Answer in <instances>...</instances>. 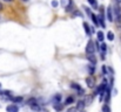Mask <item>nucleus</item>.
<instances>
[{"label":"nucleus","mask_w":121,"mask_h":112,"mask_svg":"<svg viewBox=\"0 0 121 112\" xmlns=\"http://www.w3.org/2000/svg\"><path fill=\"white\" fill-rule=\"evenodd\" d=\"M120 37H121V35H120Z\"/></svg>","instance_id":"nucleus-36"},{"label":"nucleus","mask_w":121,"mask_h":112,"mask_svg":"<svg viewBox=\"0 0 121 112\" xmlns=\"http://www.w3.org/2000/svg\"><path fill=\"white\" fill-rule=\"evenodd\" d=\"M72 11H73V2L66 8V12H67V13H68V12H72Z\"/></svg>","instance_id":"nucleus-25"},{"label":"nucleus","mask_w":121,"mask_h":112,"mask_svg":"<svg viewBox=\"0 0 121 112\" xmlns=\"http://www.w3.org/2000/svg\"><path fill=\"white\" fill-rule=\"evenodd\" d=\"M66 112H79V111H78V109H77V106H75V108H69Z\"/></svg>","instance_id":"nucleus-26"},{"label":"nucleus","mask_w":121,"mask_h":112,"mask_svg":"<svg viewBox=\"0 0 121 112\" xmlns=\"http://www.w3.org/2000/svg\"><path fill=\"white\" fill-rule=\"evenodd\" d=\"M98 18H99V22H100V26H101L102 28H105V27H106V23H105V15H104V11H102V9H101L100 14L98 15Z\"/></svg>","instance_id":"nucleus-5"},{"label":"nucleus","mask_w":121,"mask_h":112,"mask_svg":"<svg viewBox=\"0 0 121 112\" xmlns=\"http://www.w3.org/2000/svg\"><path fill=\"white\" fill-rule=\"evenodd\" d=\"M22 99H24V98H22L21 96H18V97H12V99H11V100H12L13 103H21V102H22Z\"/></svg>","instance_id":"nucleus-17"},{"label":"nucleus","mask_w":121,"mask_h":112,"mask_svg":"<svg viewBox=\"0 0 121 112\" xmlns=\"http://www.w3.org/2000/svg\"><path fill=\"white\" fill-rule=\"evenodd\" d=\"M106 14H107V19L109 22H113L114 21V15H113V9L111 6L107 7V11H106Z\"/></svg>","instance_id":"nucleus-4"},{"label":"nucleus","mask_w":121,"mask_h":112,"mask_svg":"<svg viewBox=\"0 0 121 112\" xmlns=\"http://www.w3.org/2000/svg\"><path fill=\"white\" fill-rule=\"evenodd\" d=\"M94 43H95V49H96V50L99 51V50H100V46H99V43H98V41H95Z\"/></svg>","instance_id":"nucleus-30"},{"label":"nucleus","mask_w":121,"mask_h":112,"mask_svg":"<svg viewBox=\"0 0 121 112\" xmlns=\"http://www.w3.org/2000/svg\"><path fill=\"white\" fill-rule=\"evenodd\" d=\"M6 111L7 112H19V108L17 105H14V104H11V105H8L6 108Z\"/></svg>","instance_id":"nucleus-9"},{"label":"nucleus","mask_w":121,"mask_h":112,"mask_svg":"<svg viewBox=\"0 0 121 112\" xmlns=\"http://www.w3.org/2000/svg\"><path fill=\"white\" fill-rule=\"evenodd\" d=\"M95 50H96V49H95V43H94L92 40H89V41L87 42V46H86V53H87V54H94Z\"/></svg>","instance_id":"nucleus-1"},{"label":"nucleus","mask_w":121,"mask_h":112,"mask_svg":"<svg viewBox=\"0 0 121 112\" xmlns=\"http://www.w3.org/2000/svg\"><path fill=\"white\" fill-rule=\"evenodd\" d=\"M37 103H38V100H37L35 98H30V99L27 100L28 106H32V105H34V104H37Z\"/></svg>","instance_id":"nucleus-19"},{"label":"nucleus","mask_w":121,"mask_h":112,"mask_svg":"<svg viewBox=\"0 0 121 112\" xmlns=\"http://www.w3.org/2000/svg\"><path fill=\"white\" fill-rule=\"evenodd\" d=\"M0 11H2V4L0 2Z\"/></svg>","instance_id":"nucleus-32"},{"label":"nucleus","mask_w":121,"mask_h":112,"mask_svg":"<svg viewBox=\"0 0 121 112\" xmlns=\"http://www.w3.org/2000/svg\"><path fill=\"white\" fill-rule=\"evenodd\" d=\"M83 8H85V11H86V13H87V14H88L89 16H91V15L93 14V13L91 12V8H88V7H83Z\"/></svg>","instance_id":"nucleus-27"},{"label":"nucleus","mask_w":121,"mask_h":112,"mask_svg":"<svg viewBox=\"0 0 121 112\" xmlns=\"http://www.w3.org/2000/svg\"><path fill=\"white\" fill-rule=\"evenodd\" d=\"M94 67H95V66H94V64H92V63L88 66V71H89V74H91V75L94 74V69H95Z\"/></svg>","instance_id":"nucleus-20"},{"label":"nucleus","mask_w":121,"mask_h":112,"mask_svg":"<svg viewBox=\"0 0 121 112\" xmlns=\"http://www.w3.org/2000/svg\"><path fill=\"white\" fill-rule=\"evenodd\" d=\"M107 39H108L109 41H113V40H114V34H113V32H108V33H107Z\"/></svg>","instance_id":"nucleus-23"},{"label":"nucleus","mask_w":121,"mask_h":112,"mask_svg":"<svg viewBox=\"0 0 121 112\" xmlns=\"http://www.w3.org/2000/svg\"><path fill=\"white\" fill-rule=\"evenodd\" d=\"M4 1H6V2H11L12 0H4Z\"/></svg>","instance_id":"nucleus-33"},{"label":"nucleus","mask_w":121,"mask_h":112,"mask_svg":"<svg viewBox=\"0 0 121 112\" xmlns=\"http://www.w3.org/2000/svg\"><path fill=\"white\" fill-rule=\"evenodd\" d=\"M77 15H78V16H81V13L79 11H75V12L73 13V16H77Z\"/></svg>","instance_id":"nucleus-29"},{"label":"nucleus","mask_w":121,"mask_h":112,"mask_svg":"<svg viewBox=\"0 0 121 112\" xmlns=\"http://www.w3.org/2000/svg\"><path fill=\"white\" fill-rule=\"evenodd\" d=\"M71 86H72V89H75L77 91H79V95H83V92H85V91H83V89L81 88L79 84H77V83H72V84H71Z\"/></svg>","instance_id":"nucleus-7"},{"label":"nucleus","mask_w":121,"mask_h":112,"mask_svg":"<svg viewBox=\"0 0 121 112\" xmlns=\"http://www.w3.org/2000/svg\"><path fill=\"white\" fill-rule=\"evenodd\" d=\"M22 1H28V0H22Z\"/></svg>","instance_id":"nucleus-35"},{"label":"nucleus","mask_w":121,"mask_h":112,"mask_svg":"<svg viewBox=\"0 0 121 112\" xmlns=\"http://www.w3.org/2000/svg\"><path fill=\"white\" fill-rule=\"evenodd\" d=\"M60 100H61V95H60V93H56V95H54V96L52 97V102H53V104L60 103Z\"/></svg>","instance_id":"nucleus-10"},{"label":"nucleus","mask_w":121,"mask_h":112,"mask_svg":"<svg viewBox=\"0 0 121 112\" xmlns=\"http://www.w3.org/2000/svg\"><path fill=\"white\" fill-rule=\"evenodd\" d=\"M52 6H53V7H56V6H58V1H56V0H53V1H52Z\"/></svg>","instance_id":"nucleus-31"},{"label":"nucleus","mask_w":121,"mask_h":112,"mask_svg":"<svg viewBox=\"0 0 121 112\" xmlns=\"http://www.w3.org/2000/svg\"><path fill=\"white\" fill-rule=\"evenodd\" d=\"M83 28H85L86 34L89 36V35H91V33H92V29H91V27L88 26V23H87V22H83Z\"/></svg>","instance_id":"nucleus-13"},{"label":"nucleus","mask_w":121,"mask_h":112,"mask_svg":"<svg viewBox=\"0 0 121 112\" xmlns=\"http://www.w3.org/2000/svg\"><path fill=\"white\" fill-rule=\"evenodd\" d=\"M91 18H92V21L94 22V25L98 27L99 25H100V22H99V18H98V15H95V14H92L91 15Z\"/></svg>","instance_id":"nucleus-12"},{"label":"nucleus","mask_w":121,"mask_h":112,"mask_svg":"<svg viewBox=\"0 0 121 112\" xmlns=\"http://www.w3.org/2000/svg\"><path fill=\"white\" fill-rule=\"evenodd\" d=\"M107 71H108V68H106V66H104V67H102V74L107 75Z\"/></svg>","instance_id":"nucleus-28"},{"label":"nucleus","mask_w":121,"mask_h":112,"mask_svg":"<svg viewBox=\"0 0 121 112\" xmlns=\"http://www.w3.org/2000/svg\"><path fill=\"white\" fill-rule=\"evenodd\" d=\"M96 36H98V41H104V39H105V35H104V33L101 32V31H99L98 33H96Z\"/></svg>","instance_id":"nucleus-18"},{"label":"nucleus","mask_w":121,"mask_h":112,"mask_svg":"<svg viewBox=\"0 0 121 112\" xmlns=\"http://www.w3.org/2000/svg\"><path fill=\"white\" fill-rule=\"evenodd\" d=\"M100 50H101V53H106L107 51V44L106 43H102L100 46Z\"/></svg>","instance_id":"nucleus-22"},{"label":"nucleus","mask_w":121,"mask_h":112,"mask_svg":"<svg viewBox=\"0 0 121 112\" xmlns=\"http://www.w3.org/2000/svg\"><path fill=\"white\" fill-rule=\"evenodd\" d=\"M53 108H54V110L56 112H60L62 109H64V105L60 104V103H56V104H53Z\"/></svg>","instance_id":"nucleus-14"},{"label":"nucleus","mask_w":121,"mask_h":112,"mask_svg":"<svg viewBox=\"0 0 121 112\" xmlns=\"http://www.w3.org/2000/svg\"><path fill=\"white\" fill-rule=\"evenodd\" d=\"M85 106H86V104H85V100H79L78 102V104H77V109H78V111H83V109H85Z\"/></svg>","instance_id":"nucleus-11"},{"label":"nucleus","mask_w":121,"mask_h":112,"mask_svg":"<svg viewBox=\"0 0 121 112\" xmlns=\"http://www.w3.org/2000/svg\"><path fill=\"white\" fill-rule=\"evenodd\" d=\"M88 2H89V4H91V5L94 7V8H98V2H96L95 0H88Z\"/></svg>","instance_id":"nucleus-24"},{"label":"nucleus","mask_w":121,"mask_h":112,"mask_svg":"<svg viewBox=\"0 0 121 112\" xmlns=\"http://www.w3.org/2000/svg\"><path fill=\"white\" fill-rule=\"evenodd\" d=\"M102 112H111V108L108 104H104L102 106Z\"/></svg>","instance_id":"nucleus-21"},{"label":"nucleus","mask_w":121,"mask_h":112,"mask_svg":"<svg viewBox=\"0 0 121 112\" xmlns=\"http://www.w3.org/2000/svg\"><path fill=\"white\" fill-rule=\"evenodd\" d=\"M113 12H114V18H115V21L118 22V23H120L121 22V11L119 7H115L114 9H113Z\"/></svg>","instance_id":"nucleus-3"},{"label":"nucleus","mask_w":121,"mask_h":112,"mask_svg":"<svg viewBox=\"0 0 121 112\" xmlns=\"http://www.w3.org/2000/svg\"><path fill=\"white\" fill-rule=\"evenodd\" d=\"M117 1H118V2H121V0H117Z\"/></svg>","instance_id":"nucleus-34"},{"label":"nucleus","mask_w":121,"mask_h":112,"mask_svg":"<svg viewBox=\"0 0 121 112\" xmlns=\"http://www.w3.org/2000/svg\"><path fill=\"white\" fill-rule=\"evenodd\" d=\"M60 4H61V6H62V7L67 8V7L72 4V0H61V1H60Z\"/></svg>","instance_id":"nucleus-15"},{"label":"nucleus","mask_w":121,"mask_h":112,"mask_svg":"<svg viewBox=\"0 0 121 112\" xmlns=\"http://www.w3.org/2000/svg\"><path fill=\"white\" fill-rule=\"evenodd\" d=\"M93 99H94V95H87L85 97V104L86 105H91L93 103Z\"/></svg>","instance_id":"nucleus-8"},{"label":"nucleus","mask_w":121,"mask_h":112,"mask_svg":"<svg viewBox=\"0 0 121 112\" xmlns=\"http://www.w3.org/2000/svg\"><path fill=\"white\" fill-rule=\"evenodd\" d=\"M87 60L89 61V63H92V64H96V56L94 55V54H87Z\"/></svg>","instance_id":"nucleus-6"},{"label":"nucleus","mask_w":121,"mask_h":112,"mask_svg":"<svg viewBox=\"0 0 121 112\" xmlns=\"http://www.w3.org/2000/svg\"><path fill=\"white\" fill-rule=\"evenodd\" d=\"M73 103H74V98H73L72 96L67 97L66 100H65V105H71V104H73Z\"/></svg>","instance_id":"nucleus-16"},{"label":"nucleus","mask_w":121,"mask_h":112,"mask_svg":"<svg viewBox=\"0 0 121 112\" xmlns=\"http://www.w3.org/2000/svg\"><path fill=\"white\" fill-rule=\"evenodd\" d=\"M86 84H87V86L88 88H94L95 86V78L93 77V76H88V77H86Z\"/></svg>","instance_id":"nucleus-2"}]
</instances>
